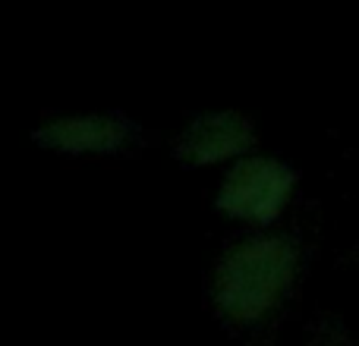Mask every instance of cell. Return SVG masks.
Listing matches in <instances>:
<instances>
[{"label": "cell", "instance_id": "cell-1", "mask_svg": "<svg viewBox=\"0 0 359 346\" xmlns=\"http://www.w3.org/2000/svg\"><path fill=\"white\" fill-rule=\"evenodd\" d=\"M303 271V246L280 230H252L233 240L211 268L208 303L230 328L268 321L293 293Z\"/></svg>", "mask_w": 359, "mask_h": 346}, {"label": "cell", "instance_id": "cell-2", "mask_svg": "<svg viewBox=\"0 0 359 346\" xmlns=\"http://www.w3.org/2000/svg\"><path fill=\"white\" fill-rule=\"evenodd\" d=\"M299 186V173L278 155H252L224 167L215 189V211L233 223L268 230L287 214Z\"/></svg>", "mask_w": 359, "mask_h": 346}, {"label": "cell", "instance_id": "cell-3", "mask_svg": "<svg viewBox=\"0 0 359 346\" xmlns=\"http://www.w3.org/2000/svg\"><path fill=\"white\" fill-rule=\"evenodd\" d=\"M252 151H259L255 120L236 107H215L196 113L170 145V158L189 170L230 167Z\"/></svg>", "mask_w": 359, "mask_h": 346}, {"label": "cell", "instance_id": "cell-4", "mask_svg": "<svg viewBox=\"0 0 359 346\" xmlns=\"http://www.w3.org/2000/svg\"><path fill=\"white\" fill-rule=\"evenodd\" d=\"M139 123L123 113H60L32 130V145L60 158H114L139 142Z\"/></svg>", "mask_w": 359, "mask_h": 346}]
</instances>
